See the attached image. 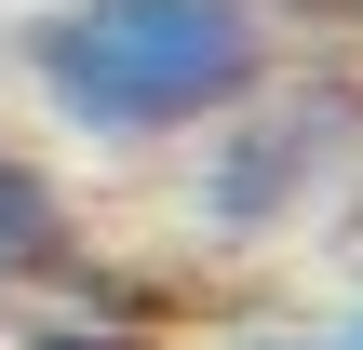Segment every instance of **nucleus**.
Instances as JSON below:
<instances>
[{
  "instance_id": "6",
  "label": "nucleus",
  "mask_w": 363,
  "mask_h": 350,
  "mask_svg": "<svg viewBox=\"0 0 363 350\" xmlns=\"http://www.w3.org/2000/svg\"><path fill=\"white\" fill-rule=\"evenodd\" d=\"M242 350H323V337H242Z\"/></svg>"
},
{
  "instance_id": "5",
  "label": "nucleus",
  "mask_w": 363,
  "mask_h": 350,
  "mask_svg": "<svg viewBox=\"0 0 363 350\" xmlns=\"http://www.w3.org/2000/svg\"><path fill=\"white\" fill-rule=\"evenodd\" d=\"M323 350H363V310H350V324H337V337H323Z\"/></svg>"
},
{
  "instance_id": "4",
  "label": "nucleus",
  "mask_w": 363,
  "mask_h": 350,
  "mask_svg": "<svg viewBox=\"0 0 363 350\" xmlns=\"http://www.w3.org/2000/svg\"><path fill=\"white\" fill-rule=\"evenodd\" d=\"M27 350H202V337H175L148 310H54V324H27Z\"/></svg>"
},
{
  "instance_id": "2",
  "label": "nucleus",
  "mask_w": 363,
  "mask_h": 350,
  "mask_svg": "<svg viewBox=\"0 0 363 350\" xmlns=\"http://www.w3.org/2000/svg\"><path fill=\"white\" fill-rule=\"evenodd\" d=\"M363 162V81L350 67H269L229 121H202V175H189V216H202V243H296L323 202H337V175Z\"/></svg>"
},
{
  "instance_id": "3",
  "label": "nucleus",
  "mask_w": 363,
  "mask_h": 350,
  "mask_svg": "<svg viewBox=\"0 0 363 350\" xmlns=\"http://www.w3.org/2000/svg\"><path fill=\"white\" fill-rule=\"evenodd\" d=\"M81 270V202L40 148L0 135V283H67Z\"/></svg>"
},
{
  "instance_id": "1",
  "label": "nucleus",
  "mask_w": 363,
  "mask_h": 350,
  "mask_svg": "<svg viewBox=\"0 0 363 350\" xmlns=\"http://www.w3.org/2000/svg\"><path fill=\"white\" fill-rule=\"evenodd\" d=\"M283 67L269 0H54L27 13V94L94 148H175Z\"/></svg>"
},
{
  "instance_id": "7",
  "label": "nucleus",
  "mask_w": 363,
  "mask_h": 350,
  "mask_svg": "<svg viewBox=\"0 0 363 350\" xmlns=\"http://www.w3.org/2000/svg\"><path fill=\"white\" fill-rule=\"evenodd\" d=\"M350 13H363V0H350Z\"/></svg>"
}]
</instances>
